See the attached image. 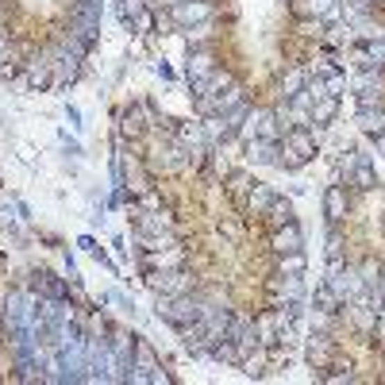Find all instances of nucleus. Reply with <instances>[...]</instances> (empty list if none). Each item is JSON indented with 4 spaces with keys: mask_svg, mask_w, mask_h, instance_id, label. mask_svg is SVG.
<instances>
[{
    "mask_svg": "<svg viewBox=\"0 0 385 385\" xmlns=\"http://www.w3.org/2000/svg\"><path fill=\"white\" fill-rule=\"evenodd\" d=\"M281 154H285V158H277V166L301 170L304 162H312V154H316V135L304 131V127H289L285 139H281Z\"/></svg>",
    "mask_w": 385,
    "mask_h": 385,
    "instance_id": "nucleus-1",
    "label": "nucleus"
},
{
    "mask_svg": "<svg viewBox=\"0 0 385 385\" xmlns=\"http://www.w3.org/2000/svg\"><path fill=\"white\" fill-rule=\"evenodd\" d=\"M158 316L166 320V324H174L177 331H181V327H192L197 324V320L204 316V309L201 304H192L189 297H170V293H158Z\"/></svg>",
    "mask_w": 385,
    "mask_h": 385,
    "instance_id": "nucleus-2",
    "label": "nucleus"
},
{
    "mask_svg": "<svg viewBox=\"0 0 385 385\" xmlns=\"http://www.w3.org/2000/svg\"><path fill=\"white\" fill-rule=\"evenodd\" d=\"M212 16V8L204 4V0H177L174 8H170V19L181 27H192V24H204V19Z\"/></svg>",
    "mask_w": 385,
    "mask_h": 385,
    "instance_id": "nucleus-3",
    "label": "nucleus"
},
{
    "mask_svg": "<svg viewBox=\"0 0 385 385\" xmlns=\"http://www.w3.org/2000/svg\"><path fill=\"white\" fill-rule=\"evenodd\" d=\"M174 231V220L166 216V212H147V216L135 220V235H170Z\"/></svg>",
    "mask_w": 385,
    "mask_h": 385,
    "instance_id": "nucleus-4",
    "label": "nucleus"
},
{
    "mask_svg": "<svg viewBox=\"0 0 385 385\" xmlns=\"http://www.w3.org/2000/svg\"><path fill=\"white\" fill-rule=\"evenodd\" d=\"M274 254H289V251H301V227H297V220L293 224H281V227H274Z\"/></svg>",
    "mask_w": 385,
    "mask_h": 385,
    "instance_id": "nucleus-5",
    "label": "nucleus"
},
{
    "mask_svg": "<svg viewBox=\"0 0 385 385\" xmlns=\"http://www.w3.org/2000/svg\"><path fill=\"white\" fill-rule=\"evenodd\" d=\"M324 216H327V224H343L347 220V192L339 189V185H331V189L324 192Z\"/></svg>",
    "mask_w": 385,
    "mask_h": 385,
    "instance_id": "nucleus-6",
    "label": "nucleus"
},
{
    "mask_svg": "<svg viewBox=\"0 0 385 385\" xmlns=\"http://www.w3.org/2000/svg\"><path fill=\"white\" fill-rule=\"evenodd\" d=\"M304 354H309V362L316 370H327V362H331V339H327V335H312Z\"/></svg>",
    "mask_w": 385,
    "mask_h": 385,
    "instance_id": "nucleus-7",
    "label": "nucleus"
},
{
    "mask_svg": "<svg viewBox=\"0 0 385 385\" xmlns=\"http://www.w3.org/2000/svg\"><path fill=\"white\" fill-rule=\"evenodd\" d=\"M270 201H274V189H270V185H251V192H247L243 208L251 212V216H262V212L270 208Z\"/></svg>",
    "mask_w": 385,
    "mask_h": 385,
    "instance_id": "nucleus-8",
    "label": "nucleus"
},
{
    "mask_svg": "<svg viewBox=\"0 0 385 385\" xmlns=\"http://www.w3.org/2000/svg\"><path fill=\"white\" fill-rule=\"evenodd\" d=\"M277 154H281V142H277V139H251V158L254 162L277 166Z\"/></svg>",
    "mask_w": 385,
    "mask_h": 385,
    "instance_id": "nucleus-9",
    "label": "nucleus"
},
{
    "mask_svg": "<svg viewBox=\"0 0 385 385\" xmlns=\"http://www.w3.org/2000/svg\"><path fill=\"white\" fill-rule=\"evenodd\" d=\"M335 112H339V101H335V97H320V101H312L309 120L316 127H324V124H331V120H335Z\"/></svg>",
    "mask_w": 385,
    "mask_h": 385,
    "instance_id": "nucleus-10",
    "label": "nucleus"
},
{
    "mask_svg": "<svg viewBox=\"0 0 385 385\" xmlns=\"http://www.w3.org/2000/svg\"><path fill=\"white\" fill-rule=\"evenodd\" d=\"M351 185H354V189H362V192L377 189V174H374V166H370V162H354V170H351Z\"/></svg>",
    "mask_w": 385,
    "mask_h": 385,
    "instance_id": "nucleus-11",
    "label": "nucleus"
},
{
    "mask_svg": "<svg viewBox=\"0 0 385 385\" xmlns=\"http://www.w3.org/2000/svg\"><path fill=\"white\" fill-rule=\"evenodd\" d=\"M262 216H266L274 227H281V224H293V204H289V201H281V197H274V201H270V208L262 212Z\"/></svg>",
    "mask_w": 385,
    "mask_h": 385,
    "instance_id": "nucleus-12",
    "label": "nucleus"
},
{
    "mask_svg": "<svg viewBox=\"0 0 385 385\" xmlns=\"http://www.w3.org/2000/svg\"><path fill=\"white\" fill-rule=\"evenodd\" d=\"M304 85H309V81H304V69H289V74L281 77V97H285V101H293V97H301V92H304Z\"/></svg>",
    "mask_w": 385,
    "mask_h": 385,
    "instance_id": "nucleus-13",
    "label": "nucleus"
},
{
    "mask_svg": "<svg viewBox=\"0 0 385 385\" xmlns=\"http://www.w3.org/2000/svg\"><path fill=\"white\" fill-rule=\"evenodd\" d=\"M51 66H54V62L35 58V62H31V69H27V85H31V89H42V85H51Z\"/></svg>",
    "mask_w": 385,
    "mask_h": 385,
    "instance_id": "nucleus-14",
    "label": "nucleus"
},
{
    "mask_svg": "<svg viewBox=\"0 0 385 385\" xmlns=\"http://www.w3.org/2000/svg\"><path fill=\"white\" fill-rule=\"evenodd\" d=\"M359 124H362V131L377 135V131L385 127V108H374V104H366V108L359 112Z\"/></svg>",
    "mask_w": 385,
    "mask_h": 385,
    "instance_id": "nucleus-15",
    "label": "nucleus"
},
{
    "mask_svg": "<svg viewBox=\"0 0 385 385\" xmlns=\"http://www.w3.org/2000/svg\"><path fill=\"white\" fill-rule=\"evenodd\" d=\"M339 304H343V301H339V293H335L331 285L324 281V285L316 289V309L324 312V316H331V312H339Z\"/></svg>",
    "mask_w": 385,
    "mask_h": 385,
    "instance_id": "nucleus-16",
    "label": "nucleus"
},
{
    "mask_svg": "<svg viewBox=\"0 0 385 385\" xmlns=\"http://www.w3.org/2000/svg\"><path fill=\"white\" fill-rule=\"evenodd\" d=\"M285 127H277V112H259V135L254 139H277Z\"/></svg>",
    "mask_w": 385,
    "mask_h": 385,
    "instance_id": "nucleus-17",
    "label": "nucleus"
},
{
    "mask_svg": "<svg viewBox=\"0 0 385 385\" xmlns=\"http://www.w3.org/2000/svg\"><path fill=\"white\" fill-rule=\"evenodd\" d=\"M197 74V77H204V74H212V54L208 51H192L189 54V77Z\"/></svg>",
    "mask_w": 385,
    "mask_h": 385,
    "instance_id": "nucleus-18",
    "label": "nucleus"
},
{
    "mask_svg": "<svg viewBox=\"0 0 385 385\" xmlns=\"http://www.w3.org/2000/svg\"><path fill=\"white\" fill-rule=\"evenodd\" d=\"M277 259H281V274H293V277H301V274H304V254H301V251L277 254Z\"/></svg>",
    "mask_w": 385,
    "mask_h": 385,
    "instance_id": "nucleus-19",
    "label": "nucleus"
},
{
    "mask_svg": "<svg viewBox=\"0 0 385 385\" xmlns=\"http://www.w3.org/2000/svg\"><path fill=\"white\" fill-rule=\"evenodd\" d=\"M327 259H331V266H343V239H339V231L327 235Z\"/></svg>",
    "mask_w": 385,
    "mask_h": 385,
    "instance_id": "nucleus-20",
    "label": "nucleus"
},
{
    "mask_svg": "<svg viewBox=\"0 0 385 385\" xmlns=\"http://www.w3.org/2000/svg\"><path fill=\"white\" fill-rule=\"evenodd\" d=\"M35 277H39V285H42V289H47L51 297H66V285H62L54 274H35Z\"/></svg>",
    "mask_w": 385,
    "mask_h": 385,
    "instance_id": "nucleus-21",
    "label": "nucleus"
},
{
    "mask_svg": "<svg viewBox=\"0 0 385 385\" xmlns=\"http://www.w3.org/2000/svg\"><path fill=\"white\" fill-rule=\"evenodd\" d=\"M74 77H77V58L62 54V58H58V81H74Z\"/></svg>",
    "mask_w": 385,
    "mask_h": 385,
    "instance_id": "nucleus-22",
    "label": "nucleus"
},
{
    "mask_svg": "<svg viewBox=\"0 0 385 385\" xmlns=\"http://www.w3.org/2000/svg\"><path fill=\"white\" fill-rule=\"evenodd\" d=\"M227 192H231V197H243V192H251V177H247V174H235L231 185H227Z\"/></svg>",
    "mask_w": 385,
    "mask_h": 385,
    "instance_id": "nucleus-23",
    "label": "nucleus"
},
{
    "mask_svg": "<svg viewBox=\"0 0 385 385\" xmlns=\"http://www.w3.org/2000/svg\"><path fill=\"white\" fill-rule=\"evenodd\" d=\"M239 366H243L251 377H259V374H262V351H259V354H247V359L239 362Z\"/></svg>",
    "mask_w": 385,
    "mask_h": 385,
    "instance_id": "nucleus-24",
    "label": "nucleus"
},
{
    "mask_svg": "<svg viewBox=\"0 0 385 385\" xmlns=\"http://www.w3.org/2000/svg\"><path fill=\"white\" fill-rule=\"evenodd\" d=\"M142 12V0H120V16L124 19H135Z\"/></svg>",
    "mask_w": 385,
    "mask_h": 385,
    "instance_id": "nucleus-25",
    "label": "nucleus"
},
{
    "mask_svg": "<svg viewBox=\"0 0 385 385\" xmlns=\"http://www.w3.org/2000/svg\"><path fill=\"white\" fill-rule=\"evenodd\" d=\"M135 27H139V31H151V27H154V16H151V12H139V16H135Z\"/></svg>",
    "mask_w": 385,
    "mask_h": 385,
    "instance_id": "nucleus-26",
    "label": "nucleus"
},
{
    "mask_svg": "<svg viewBox=\"0 0 385 385\" xmlns=\"http://www.w3.org/2000/svg\"><path fill=\"white\" fill-rule=\"evenodd\" d=\"M8 54H12V35L0 27V58H8Z\"/></svg>",
    "mask_w": 385,
    "mask_h": 385,
    "instance_id": "nucleus-27",
    "label": "nucleus"
},
{
    "mask_svg": "<svg viewBox=\"0 0 385 385\" xmlns=\"http://www.w3.org/2000/svg\"><path fill=\"white\" fill-rule=\"evenodd\" d=\"M293 16L309 19V0H293Z\"/></svg>",
    "mask_w": 385,
    "mask_h": 385,
    "instance_id": "nucleus-28",
    "label": "nucleus"
},
{
    "mask_svg": "<svg viewBox=\"0 0 385 385\" xmlns=\"http://www.w3.org/2000/svg\"><path fill=\"white\" fill-rule=\"evenodd\" d=\"M362 12H370V0H351V16H362Z\"/></svg>",
    "mask_w": 385,
    "mask_h": 385,
    "instance_id": "nucleus-29",
    "label": "nucleus"
},
{
    "mask_svg": "<svg viewBox=\"0 0 385 385\" xmlns=\"http://www.w3.org/2000/svg\"><path fill=\"white\" fill-rule=\"evenodd\" d=\"M377 147H382V154H385V127L377 131Z\"/></svg>",
    "mask_w": 385,
    "mask_h": 385,
    "instance_id": "nucleus-30",
    "label": "nucleus"
}]
</instances>
